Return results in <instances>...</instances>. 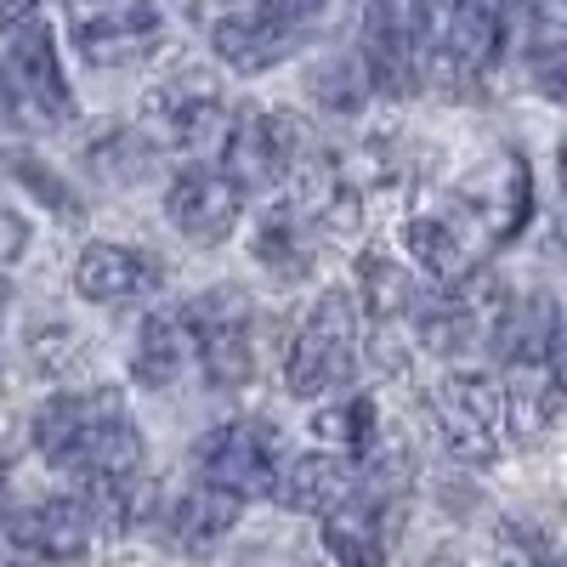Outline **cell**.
<instances>
[{
	"label": "cell",
	"instance_id": "obj_1",
	"mask_svg": "<svg viewBox=\"0 0 567 567\" xmlns=\"http://www.w3.org/2000/svg\"><path fill=\"white\" fill-rule=\"evenodd\" d=\"M358 369V301L347 290H323L296 329V347L284 358V392L312 403L352 381Z\"/></svg>",
	"mask_w": 567,
	"mask_h": 567
},
{
	"label": "cell",
	"instance_id": "obj_2",
	"mask_svg": "<svg viewBox=\"0 0 567 567\" xmlns=\"http://www.w3.org/2000/svg\"><path fill=\"white\" fill-rule=\"evenodd\" d=\"M187 341L199 352V369L216 392H239L256 374V347H250V296L221 284V290H205L182 307Z\"/></svg>",
	"mask_w": 567,
	"mask_h": 567
},
{
	"label": "cell",
	"instance_id": "obj_3",
	"mask_svg": "<svg viewBox=\"0 0 567 567\" xmlns=\"http://www.w3.org/2000/svg\"><path fill=\"white\" fill-rule=\"evenodd\" d=\"M432 40V0H369L363 23V74L386 97H409L420 85V58Z\"/></svg>",
	"mask_w": 567,
	"mask_h": 567
},
{
	"label": "cell",
	"instance_id": "obj_4",
	"mask_svg": "<svg viewBox=\"0 0 567 567\" xmlns=\"http://www.w3.org/2000/svg\"><path fill=\"white\" fill-rule=\"evenodd\" d=\"M194 465H199V483L216 488V494H233V499H272V483H278V432L261 420H227L216 432L199 437L194 449Z\"/></svg>",
	"mask_w": 567,
	"mask_h": 567
},
{
	"label": "cell",
	"instance_id": "obj_5",
	"mask_svg": "<svg viewBox=\"0 0 567 567\" xmlns=\"http://www.w3.org/2000/svg\"><path fill=\"white\" fill-rule=\"evenodd\" d=\"M432 420L465 465H488L505 443V392L494 374H449L432 386Z\"/></svg>",
	"mask_w": 567,
	"mask_h": 567
},
{
	"label": "cell",
	"instance_id": "obj_6",
	"mask_svg": "<svg viewBox=\"0 0 567 567\" xmlns=\"http://www.w3.org/2000/svg\"><path fill=\"white\" fill-rule=\"evenodd\" d=\"M165 18L159 0H69V34L91 69H120L154 52Z\"/></svg>",
	"mask_w": 567,
	"mask_h": 567
},
{
	"label": "cell",
	"instance_id": "obj_7",
	"mask_svg": "<svg viewBox=\"0 0 567 567\" xmlns=\"http://www.w3.org/2000/svg\"><path fill=\"white\" fill-rule=\"evenodd\" d=\"M301 159H312V142L296 114H245L221 142V171L239 182V194L290 182Z\"/></svg>",
	"mask_w": 567,
	"mask_h": 567
},
{
	"label": "cell",
	"instance_id": "obj_8",
	"mask_svg": "<svg viewBox=\"0 0 567 567\" xmlns=\"http://www.w3.org/2000/svg\"><path fill=\"white\" fill-rule=\"evenodd\" d=\"M471 239L483 250L488 245H511L516 233L528 227L534 216V176H528V159L523 154H499L488 171H477L465 187H460V210H449Z\"/></svg>",
	"mask_w": 567,
	"mask_h": 567
},
{
	"label": "cell",
	"instance_id": "obj_9",
	"mask_svg": "<svg viewBox=\"0 0 567 567\" xmlns=\"http://www.w3.org/2000/svg\"><path fill=\"white\" fill-rule=\"evenodd\" d=\"M0 97H12L40 125H69L74 120V91L58 63V40L45 23H23L7 45V74H0Z\"/></svg>",
	"mask_w": 567,
	"mask_h": 567
},
{
	"label": "cell",
	"instance_id": "obj_10",
	"mask_svg": "<svg viewBox=\"0 0 567 567\" xmlns=\"http://www.w3.org/2000/svg\"><path fill=\"white\" fill-rule=\"evenodd\" d=\"M125 414V398L114 386H97V392H58L52 403H40L34 420H29V437H34V454L58 471H74L80 454L97 443L109 425Z\"/></svg>",
	"mask_w": 567,
	"mask_h": 567
},
{
	"label": "cell",
	"instance_id": "obj_11",
	"mask_svg": "<svg viewBox=\"0 0 567 567\" xmlns=\"http://www.w3.org/2000/svg\"><path fill=\"white\" fill-rule=\"evenodd\" d=\"M165 216H171V227L182 233V239L221 245L245 216V194L221 165H187L165 187Z\"/></svg>",
	"mask_w": 567,
	"mask_h": 567
},
{
	"label": "cell",
	"instance_id": "obj_12",
	"mask_svg": "<svg viewBox=\"0 0 567 567\" xmlns=\"http://www.w3.org/2000/svg\"><path fill=\"white\" fill-rule=\"evenodd\" d=\"M0 534L18 556L34 561H80L91 545V523L74 499H18L0 511Z\"/></svg>",
	"mask_w": 567,
	"mask_h": 567
},
{
	"label": "cell",
	"instance_id": "obj_13",
	"mask_svg": "<svg viewBox=\"0 0 567 567\" xmlns=\"http://www.w3.org/2000/svg\"><path fill=\"white\" fill-rule=\"evenodd\" d=\"M159 290V261L142 256L131 245H85L80 261H74V296L91 301V307H131L142 296Z\"/></svg>",
	"mask_w": 567,
	"mask_h": 567
},
{
	"label": "cell",
	"instance_id": "obj_14",
	"mask_svg": "<svg viewBox=\"0 0 567 567\" xmlns=\"http://www.w3.org/2000/svg\"><path fill=\"white\" fill-rule=\"evenodd\" d=\"M148 114L165 131V142H176V148H210V142H227V131H233L221 91L205 74H187V80L159 85Z\"/></svg>",
	"mask_w": 567,
	"mask_h": 567
},
{
	"label": "cell",
	"instance_id": "obj_15",
	"mask_svg": "<svg viewBox=\"0 0 567 567\" xmlns=\"http://www.w3.org/2000/svg\"><path fill=\"white\" fill-rule=\"evenodd\" d=\"M210 45H216V58H221L233 74H267L272 63L290 58L301 40H296L290 23L267 18L261 7H245V12H227V18L210 29Z\"/></svg>",
	"mask_w": 567,
	"mask_h": 567
},
{
	"label": "cell",
	"instance_id": "obj_16",
	"mask_svg": "<svg viewBox=\"0 0 567 567\" xmlns=\"http://www.w3.org/2000/svg\"><path fill=\"white\" fill-rule=\"evenodd\" d=\"M347 494H358V471L341 460V454H296L278 465V483H272V505L284 511H307V516H323L329 505H341Z\"/></svg>",
	"mask_w": 567,
	"mask_h": 567
},
{
	"label": "cell",
	"instance_id": "obj_17",
	"mask_svg": "<svg viewBox=\"0 0 567 567\" xmlns=\"http://www.w3.org/2000/svg\"><path fill=\"white\" fill-rule=\"evenodd\" d=\"M505 40V0H449L443 63L454 74H483Z\"/></svg>",
	"mask_w": 567,
	"mask_h": 567
},
{
	"label": "cell",
	"instance_id": "obj_18",
	"mask_svg": "<svg viewBox=\"0 0 567 567\" xmlns=\"http://www.w3.org/2000/svg\"><path fill=\"white\" fill-rule=\"evenodd\" d=\"M323 550L341 567H386V523L374 494H347L323 511Z\"/></svg>",
	"mask_w": 567,
	"mask_h": 567
},
{
	"label": "cell",
	"instance_id": "obj_19",
	"mask_svg": "<svg viewBox=\"0 0 567 567\" xmlns=\"http://www.w3.org/2000/svg\"><path fill=\"white\" fill-rule=\"evenodd\" d=\"M239 516H245L239 499L199 483L194 494H182V499L165 511V534H171V545L187 550V556H210V550H221V545L233 539Z\"/></svg>",
	"mask_w": 567,
	"mask_h": 567
},
{
	"label": "cell",
	"instance_id": "obj_20",
	"mask_svg": "<svg viewBox=\"0 0 567 567\" xmlns=\"http://www.w3.org/2000/svg\"><path fill=\"white\" fill-rule=\"evenodd\" d=\"M403 245L420 261V272H432L437 284H465L477 272V256H483V245L471 239L454 216H414L403 227Z\"/></svg>",
	"mask_w": 567,
	"mask_h": 567
},
{
	"label": "cell",
	"instance_id": "obj_21",
	"mask_svg": "<svg viewBox=\"0 0 567 567\" xmlns=\"http://www.w3.org/2000/svg\"><path fill=\"white\" fill-rule=\"evenodd\" d=\"M187 363V336L176 329L171 312H148L136 323V341H131V381L142 392H165Z\"/></svg>",
	"mask_w": 567,
	"mask_h": 567
},
{
	"label": "cell",
	"instance_id": "obj_22",
	"mask_svg": "<svg viewBox=\"0 0 567 567\" xmlns=\"http://www.w3.org/2000/svg\"><path fill=\"white\" fill-rule=\"evenodd\" d=\"M556 318H561V312H556L545 296H528L523 307H505L499 323H494V347H499V358L516 363V369H539V363L550 358Z\"/></svg>",
	"mask_w": 567,
	"mask_h": 567
},
{
	"label": "cell",
	"instance_id": "obj_23",
	"mask_svg": "<svg viewBox=\"0 0 567 567\" xmlns=\"http://www.w3.org/2000/svg\"><path fill=\"white\" fill-rule=\"evenodd\" d=\"M250 250H256V261L272 278H307V267H312V239H307V227H301L296 210H267Z\"/></svg>",
	"mask_w": 567,
	"mask_h": 567
},
{
	"label": "cell",
	"instance_id": "obj_24",
	"mask_svg": "<svg viewBox=\"0 0 567 567\" xmlns=\"http://www.w3.org/2000/svg\"><path fill=\"white\" fill-rule=\"evenodd\" d=\"M358 278H363V312L374 323H392V318H409L420 307V290H414V278L386 261V256H363L358 261Z\"/></svg>",
	"mask_w": 567,
	"mask_h": 567
},
{
	"label": "cell",
	"instance_id": "obj_25",
	"mask_svg": "<svg viewBox=\"0 0 567 567\" xmlns=\"http://www.w3.org/2000/svg\"><path fill=\"white\" fill-rule=\"evenodd\" d=\"M0 171H7L18 187H29V194H34L45 210H58V216H69V221L85 210V199L74 194V187H69L52 165H45L40 154H29V148H7V154H0Z\"/></svg>",
	"mask_w": 567,
	"mask_h": 567
},
{
	"label": "cell",
	"instance_id": "obj_26",
	"mask_svg": "<svg viewBox=\"0 0 567 567\" xmlns=\"http://www.w3.org/2000/svg\"><path fill=\"white\" fill-rule=\"evenodd\" d=\"M312 437L323 443V449H369L374 443V398H347V403H329V409H318L312 414Z\"/></svg>",
	"mask_w": 567,
	"mask_h": 567
},
{
	"label": "cell",
	"instance_id": "obj_27",
	"mask_svg": "<svg viewBox=\"0 0 567 567\" xmlns=\"http://www.w3.org/2000/svg\"><path fill=\"white\" fill-rule=\"evenodd\" d=\"M312 91L323 97V109H336V114H352L363 97H369V74L358 58H336V63H323L312 74Z\"/></svg>",
	"mask_w": 567,
	"mask_h": 567
},
{
	"label": "cell",
	"instance_id": "obj_28",
	"mask_svg": "<svg viewBox=\"0 0 567 567\" xmlns=\"http://www.w3.org/2000/svg\"><path fill=\"white\" fill-rule=\"evenodd\" d=\"M148 142L142 136H131V131H109L103 142H91V165H97V176H109V182H131V176H142L148 171Z\"/></svg>",
	"mask_w": 567,
	"mask_h": 567
},
{
	"label": "cell",
	"instance_id": "obj_29",
	"mask_svg": "<svg viewBox=\"0 0 567 567\" xmlns=\"http://www.w3.org/2000/svg\"><path fill=\"white\" fill-rule=\"evenodd\" d=\"M534 91H539L545 103H561L567 109V45L534 58Z\"/></svg>",
	"mask_w": 567,
	"mask_h": 567
},
{
	"label": "cell",
	"instance_id": "obj_30",
	"mask_svg": "<svg viewBox=\"0 0 567 567\" xmlns=\"http://www.w3.org/2000/svg\"><path fill=\"white\" fill-rule=\"evenodd\" d=\"M23 250H29V221H23V210L0 205V267H12Z\"/></svg>",
	"mask_w": 567,
	"mask_h": 567
},
{
	"label": "cell",
	"instance_id": "obj_31",
	"mask_svg": "<svg viewBox=\"0 0 567 567\" xmlns=\"http://www.w3.org/2000/svg\"><path fill=\"white\" fill-rule=\"evenodd\" d=\"M545 369H550V386L567 392V312L556 318V336H550V358H545Z\"/></svg>",
	"mask_w": 567,
	"mask_h": 567
},
{
	"label": "cell",
	"instance_id": "obj_32",
	"mask_svg": "<svg viewBox=\"0 0 567 567\" xmlns=\"http://www.w3.org/2000/svg\"><path fill=\"white\" fill-rule=\"evenodd\" d=\"M528 12H534V23L567 34V0H528Z\"/></svg>",
	"mask_w": 567,
	"mask_h": 567
},
{
	"label": "cell",
	"instance_id": "obj_33",
	"mask_svg": "<svg viewBox=\"0 0 567 567\" xmlns=\"http://www.w3.org/2000/svg\"><path fill=\"white\" fill-rule=\"evenodd\" d=\"M34 7H40V0H0V23H23Z\"/></svg>",
	"mask_w": 567,
	"mask_h": 567
},
{
	"label": "cell",
	"instance_id": "obj_34",
	"mask_svg": "<svg viewBox=\"0 0 567 567\" xmlns=\"http://www.w3.org/2000/svg\"><path fill=\"white\" fill-rule=\"evenodd\" d=\"M556 171H561V194H567V136H561V148H556Z\"/></svg>",
	"mask_w": 567,
	"mask_h": 567
},
{
	"label": "cell",
	"instance_id": "obj_35",
	"mask_svg": "<svg viewBox=\"0 0 567 567\" xmlns=\"http://www.w3.org/2000/svg\"><path fill=\"white\" fill-rule=\"evenodd\" d=\"M499 567H534V561H523V556H511V561H499Z\"/></svg>",
	"mask_w": 567,
	"mask_h": 567
},
{
	"label": "cell",
	"instance_id": "obj_36",
	"mask_svg": "<svg viewBox=\"0 0 567 567\" xmlns=\"http://www.w3.org/2000/svg\"><path fill=\"white\" fill-rule=\"evenodd\" d=\"M0 567H29V561H23V556H12V561H0Z\"/></svg>",
	"mask_w": 567,
	"mask_h": 567
}]
</instances>
